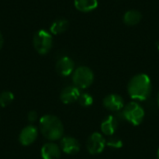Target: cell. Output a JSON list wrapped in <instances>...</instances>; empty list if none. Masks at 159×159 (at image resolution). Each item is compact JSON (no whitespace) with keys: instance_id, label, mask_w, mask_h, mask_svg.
Returning <instances> with one entry per match:
<instances>
[{"instance_id":"1","label":"cell","mask_w":159,"mask_h":159,"mask_svg":"<svg viewBox=\"0 0 159 159\" xmlns=\"http://www.w3.org/2000/svg\"><path fill=\"white\" fill-rule=\"evenodd\" d=\"M128 92L134 101H145L152 92V82L150 77L145 74L134 75L128 84Z\"/></svg>"},{"instance_id":"2","label":"cell","mask_w":159,"mask_h":159,"mask_svg":"<svg viewBox=\"0 0 159 159\" xmlns=\"http://www.w3.org/2000/svg\"><path fill=\"white\" fill-rule=\"evenodd\" d=\"M41 134L51 142L58 141L63 136V125L59 117L53 115H45L39 120Z\"/></svg>"},{"instance_id":"3","label":"cell","mask_w":159,"mask_h":159,"mask_svg":"<svg viewBox=\"0 0 159 159\" xmlns=\"http://www.w3.org/2000/svg\"><path fill=\"white\" fill-rule=\"evenodd\" d=\"M33 46L40 55L48 54L53 46L52 34L45 29L38 30L33 37Z\"/></svg>"},{"instance_id":"4","label":"cell","mask_w":159,"mask_h":159,"mask_svg":"<svg viewBox=\"0 0 159 159\" xmlns=\"http://www.w3.org/2000/svg\"><path fill=\"white\" fill-rule=\"evenodd\" d=\"M94 81L93 71L88 66H79L73 73V83L79 89L89 88Z\"/></svg>"},{"instance_id":"5","label":"cell","mask_w":159,"mask_h":159,"mask_svg":"<svg viewBox=\"0 0 159 159\" xmlns=\"http://www.w3.org/2000/svg\"><path fill=\"white\" fill-rule=\"evenodd\" d=\"M122 115L128 122L133 126H139L144 119L145 112L144 109L137 102H130L126 106H124Z\"/></svg>"},{"instance_id":"6","label":"cell","mask_w":159,"mask_h":159,"mask_svg":"<svg viewBox=\"0 0 159 159\" xmlns=\"http://www.w3.org/2000/svg\"><path fill=\"white\" fill-rule=\"evenodd\" d=\"M106 146V140L100 132H93L88 139L87 149L91 155L101 154Z\"/></svg>"},{"instance_id":"7","label":"cell","mask_w":159,"mask_h":159,"mask_svg":"<svg viewBox=\"0 0 159 159\" xmlns=\"http://www.w3.org/2000/svg\"><path fill=\"white\" fill-rule=\"evenodd\" d=\"M38 136V129L34 125L26 126L19 135V142L23 146H29L33 144Z\"/></svg>"},{"instance_id":"8","label":"cell","mask_w":159,"mask_h":159,"mask_svg":"<svg viewBox=\"0 0 159 159\" xmlns=\"http://www.w3.org/2000/svg\"><path fill=\"white\" fill-rule=\"evenodd\" d=\"M55 69L60 75L68 76L75 71V62L70 57L64 56L58 60L55 65Z\"/></svg>"},{"instance_id":"9","label":"cell","mask_w":159,"mask_h":159,"mask_svg":"<svg viewBox=\"0 0 159 159\" xmlns=\"http://www.w3.org/2000/svg\"><path fill=\"white\" fill-rule=\"evenodd\" d=\"M61 150L67 155H75L80 151L79 142L71 136H65L61 139Z\"/></svg>"},{"instance_id":"10","label":"cell","mask_w":159,"mask_h":159,"mask_svg":"<svg viewBox=\"0 0 159 159\" xmlns=\"http://www.w3.org/2000/svg\"><path fill=\"white\" fill-rule=\"evenodd\" d=\"M103 106L105 109L111 111V112H117L124 108V101L123 98L118 94H109L107 95L102 102Z\"/></svg>"},{"instance_id":"11","label":"cell","mask_w":159,"mask_h":159,"mask_svg":"<svg viewBox=\"0 0 159 159\" xmlns=\"http://www.w3.org/2000/svg\"><path fill=\"white\" fill-rule=\"evenodd\" d=\"M80 94H81L80 89L76 88L75 85L67 86L61 90L60 94V99L61 102H63L64 104H71L78 101Z\"/></svg>"},{"instance_id":"12","label":"cell","mask_w":159,"mask_h":159,"mask_svg":"<svg viewBox=\"0 0 159 159\" xmlns=\"http://www.w3.org/2000/svg\"><path fill=\"white\" fill-rule=\"evenodd\" d=\"M42 159H60L61 150V147L54 143H45L41 148Z\"/></svg>"},{"instance_id":"13","label":"cell","mask_w":159,"mask_h":159,"mask_svg":"<svg viewBox=\"0 0 159 159\" xmlns=\"http://www.w3.org/2000/svg\"><path fill=\"white\" fill-rule=\"evenodd\" d=\"M118 128V121L115 116H107L101 124V129L102 132L106 136H113L116 132V130Z\"/></svg>"},{"instance_id":"14","label":"cell","mask_w":159,"mask_h":159,"mask_svg":"<svg viewBox=\"0 0 159 159\" xmlns=\"http://www.w3.org/2000/svg\"><path fill=\"white\" fill-rule=\"evenodd\" d=\"M142 13L136 9H130L125 12L123 16V21L129 26H133L138 24L142 20Z\"/></svg>"},{"instance_id":"15","label":"cell","mask_w":159,"mask_h":159,"mask_svg":"<svg viewBox=\"0 0 159 159\" xmlns=\"http://www.w3.org/2000/svg\"><path fill=\"white\" fill-rule=\"evenodd\" d=\"M75 7L81 12H90L97 8L98 0H75Z\"/></svg>"},{"instance_id":"16","label":"cell","mask_w":159,"mask_h":159,"mask_svg":"<svg viewBox=\"0 0 159 159\" xmlns=\"http://www.w3.org/2000/svg\"><path fill=\"white\" fill-rule=\"evenodd\" d=\"M69 27V21L66 19H57L55 20L49 28V32L52 34H60L64 33Z\"/></svg>"},{"instance_id":"17","label":"cell","mask_w":159,"mask_h":159,"mask_svg":"<svg viewBox=\"0 0 159 159\" xmlns=\"http://www.w3.org/2000/svg\"><path fill=\"white\" fill-rule=\"evenodd\" d=\"M14 100V95L9 90H5L0 93V106L6 107L9 105Z\"/></svg>"},{"instance_id":"18","label":"cell","mask_w":159,"mask_h":159,"mask_svg":"<svg viewBox=\"0 0 159 159\" xmlns=\"http://www.w3.org/2000/svg\"><path fill=\"white\" fill-rule=\"evenodd\" d=\"M77 102L81 106L89 107L93 103V97L89 93H81Z\"/></svg>"},{"instance_id":"19","label":"cell","mask_w":159,"mask_h":159,"mask_svg":"<svg viewBox=\"0 0 159 159\" xmlns=\"http://www.w3.org/2000/svg\"><path fill=\"white\" fill-rule=\"evenodd\" d=\"M106 145L112 148H121L123 146V142L118 138V137H114L111 136L109 139L106 141Z\"/></svg>"},{"instance_id":"20","label":"cell","mask_w":159,"mask_h":159,"mask_svg":"<svg viewBox=\"0 0 159 159\" xmlns=\"http://www.w3.org/2000/svg\"><path fill=\"white\" fill-rule=\"evenodd\" d=\"M38 118V115L35 111H30L27 115V119L30 123H34Z\"/></svg>"},{"instance_id":"21","label":"cell","mask_w":159,"mask_h":159,"mask_svg":"<svg viewBox=\"0 0 159 159\" xmlns=\"http://www.w3.org/2000/svg\"><path fill=\"white\" fill-rule=\"evenodd\" d=\"M3 45H4V37H3V34H2V33L0 32V49L2 48Z\"/></svg>"},{"instance_id":"22","label":"cell","mask_w":159,"mask_h":159,"mask_svg":"<svg viewBox=\"0 0 159 159\" xmlns=\"http://www.w3.org/2000/svg\"><path fill=\"white\" fill-rule=\"evenodd\" d=\"M157 102H158V106H159V91H158V94H157Z\"/></svg>"},{"instance_id":"23","label":"cell","mask_w":159,"mask_h":159,"mask_svg":"<svg viewBox=\"0 0 159 159\" xmlns=\"http://www.w3.org/2000/svg\"><path fill=\"white\" fill-rule=\"evenodd\" d=\"M157 159H159V148H158V151H157Z\"/></svg>"}]
</instances>
